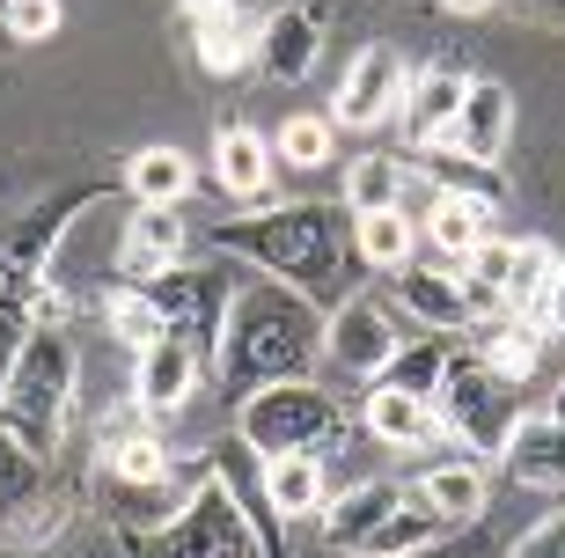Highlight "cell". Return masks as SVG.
<instances>
[{
    "instance_id": "obj_1",
    "label": "cell",
    "mask_w": 565,
    "mask_h": 558,
    "mask_svg": "<svg viewBox=\"0 0 565 558\" xmlns=\"http://www.w3.org/2000/svg\"><path fill=\"white\" fill-rule=\"evenodd\" d=\"M323 352V324H316V302L301 287H243L228 309V331H221V352L206 368L221 375V397H257L273 382H301L309 360Z\"/></svg>"
},
{
    "instance_id": "obj_2",
    "label": "cell",
    "mask_w": 565,
    "mask_h": 558,
    "mask_svg": "<svg viewBox=\"0 0 565 558\" xmlns=\"http://www.w3.org/2000/svg\"><path fill=\"white\" fill-rule=\"evenodd\" d=\"M213 250L228 257H250L257 272H273L279 287L309 294L323 272L338 280L345 265V228H338L331 207H279V213H243V221L213 228Z\"/></svg>"
},
{
    "instance_id": "obj_3",
    "label": "cell",
    "mask_w": 565,
    "mask_h": 558,
    "mask_svg": "<svg viewBox=\"0 0 565 558\" xmlns=\"http://www.w3.org/2000/svg\"><path fill=\"white\" fill-rule=\"evenodd\" d=\"M66 419H74V346L60 331H30L15 368L0 375V427L44 463L60 449Z\"/></svg>"
},
{
    "instance_id": "obj_4",
    "label": "cell",
    "mask_w": 565,
    "mask_h": 558,
    "mask_svg": "<svg viewBox=\"0 0 565 558\" xmlns=\"http://www.w3.org/2000/svg\"><path fill=\"white\" fill-rule=\"evenodd\" d=\"M140 558H257L265 544V522L250 507H235L228 477L206 471L199 485L184 493V507L154 529V537H126Z\"/></svg>"
},
{
    "instance_id": "obj_5",
    "label": "cell",
    "mask_w": 565,
    "mask_h": 558,
    "mask_svg": "<svg viewBox=\"0 0 565 558\" xmlns=\"http://www.w3.org/2000/svg\"><path fill=\"white\" fill-rule=\"evenodd\" d=\"M235 434L243 449H257L265 463L273 455H323L338 434H345V404H338L323 382H273V390H257L235 404Z\"/></svg>"
},
{
    "instance_id": "obj_6",
    "label": "cell",
    "mask_w": 565,
    "mask_h": 558,
    "mask_svg": "<svg viewBox=\"0 0 565 558\" xmlns=\"http://www.w3.org/2000/svg\"><path fill=\"white\" fill-rule=\"evenodd\" d=\"M434 404H440V419H448V441H456V449H478V463H484V455L500 463L507 427L522 419V412H514V390L484 368L478 352H456V360H448Z\"/></svg>"
},
{
    "instance_id": "obj_7",
    "label": "cell",
    "mask_w": 565,
    "mask_h": 558,
    "mask_svg": "<svg viewBox=\"0 0 565 558\" xmlns=\"http://www.w3.org/2000/svg\"><path fill=\"white\" fill-rule=\"evenodd\" d=\"M404 88H412V74H404L397 44H360L353 66H345V82H338L331 125L338 133H375V125H390L404 110Z\"/></svg>"
},
{
    "instance_id": "obj_8",
    "label": "cell",
    "mask_w": 565,
    "mask_h": 558,
    "mask_svg": "<svg viewBox=\"0 0 565 558\" xmlns=\"http://www.w3.org/2000/svg\"><path fill=\"white\" fill-rule=\"evenodd\" d=\"M154 309L169 316V338H191V346L206 352H221V331H228V309H235V294H228V280H221V265H199V272H169V280H154Z\"/></svg>"
},
{
    "instance_id": "obj_9",
    "label": "cell",
    "mask_w": 565,
    "mask_h": 558,
    "mask_svg": "<svg viewBox=\"0 0 565 558\" xmlns=\"http://www.w3.org/2000/svg\"><path fill=\"white\" fill-rule=\"evenodd\" d=\"M404 338L390 331V309H382L375 294H345L323 324V352H331V368H345L353 382H382L390 360H397Z\"/></svg>"
},
{
    "instance_id": "obj_10",
    "label": "cell",
    "mask_w": 565,
    "mask_h": 558,
    "mask_svg": "<svg viewBox=\"0 0 565 558\" xmlns=\"http://www.w3.org/2000/svg\"><path fill=\"white\" fill-rule=\"evenodd\" d=\"M184 250H191V228L177 207H132L126 235H118V280L154 287V280H169V272L184 265Z\"/></svg>"
},
{
    "instance_id": "obj_11",
    "label": "cell",
    "mask_w": 565,
    "mask_h": 558,
    "mask_svg": "<svg viewBox=\"0 0 565 558\" xmlns=\"http://www.w3.org/2000/svg\"><path fill=\"white\" fill-rule=\"evenodd\" d=\"M360 427H367V441H382V449H440V441H448V419H440L434 397L390 390V382H367ZM448 449H456V441H448Z\"/></svg>"
},
{
    "instance_id": "obj_12",
    "label": "cell",
    "mask_w": 565,
    "mask_h": 558,
    "mask_svg": "<svg viewBox=\"0 0 565 558\" xmlns=\"http://www.w3.org/2000/svg\"><path fill=\"white\" fill-rule=\"evenodd\" d=\"M507 140H514V96H507V82H470V96H462V110H456V125H448L440 147L462 155V162L500 169Z\"/></svg>"
},
{
    "instance_id": "obj_13",
    "label": "cell",
    "mask_w": 565,
    "mask_h": 558,
    "mask_svg": "<svg viewBox=\"0 0 565 558\" xmlns=\"http://www.w3.org/2000/svg\"><path fill=\"white\" fill-rule=\"evenodd\" d=\"M462 96H470V74H456V66H426V74H412V88H404V110H397L404 155H426V147L448 140V125H456Z\"/></svg>"
},
{
    "instance_id": "obj_14",
    "label": "cell",
    "mask_w": 565,
    "mask_h": 558,
    "mask_svg": "<svg viewBox=\"0 0 565 558\" xmlns=\"http://www.w3.org/2000/svg\"><path fill=\"white\" fill-rule=\"evenodd\" d=\"M199 375H206V352L191 346V338H162L154 352H140L132 397L147 404V419H177L191 397H199Z\"/></svg>"
},
{
    "instance_id": "obj_15",
    "label": "cell",
    "mask_w": 565,
    "mask_h": 558,
    "mask_svg": "<svg viewBox=\"0 0 565 558\" xmlns=\"http://www.w3.org/2000/svg\"><path fill=\"white\" fill-rule=\"evenodd\" d=\"M213 185L228 191L235 207H265L279 191V155L265 133L250 125H221V140H213Z\"/></svg>"
},
{
    "instance_id": "obj_16",
    "label": "cell",
    "mask_w": 565,
    "mask_h": 558,
    "mask_svg": "<svg viewBox=\"0 0 565 558\" xmlns=\"http://www.w3.org/2000/svg\"><path fill=\"white\" fill-rule=\"evenodd\" d=\"M390 294H397V309L412 316V324H426V331H470V294H462L456 265H404L390 272Z\"/></svg>"
},
{
    "instance_id": "obj_17",
    "label": "cell",
    "mask_w": 565,
    "mask_h": 558,
    "mask_svg": "<svg viewBox=\"0 0 565 558\" xmlns=\"http://www.w3.org/2000/svg\"><path fill=\"white\" fill-rule=\"evenodd\" d=\"M507 477L514 485H536V493H565V427L551 412H522L507 427V449H500Z\"/></svg>"
},
{
    "instance_id": "obj_18",
    "label": "cell",
    "mask_w": 565,
    "mask_h": 558,
    "mask_svg": "<svg viewBox=\"0 0 565 558\" xmlns=\"http://www.w3.org/2000/svg\"><path fill=\"white\" fill-rule=\"evenodd\" d=\"M316 60H323V22L309 15V8H273L265 15V44H257V74L279 88L309 82Z\"/></svg>"
},
{
    "instance_id": "obj_19",
    "label": "cell",
    "mask_w": 565,
    "mask_h": 558,
    "mask_svg": "<svg viewBox=\"0 0 565 558\" xmlns=\"http://www.w3.org/2000/svg\"><path fill=\"white\" fill-rule=\"evenodd\" d=\"M492 213L500 207H484V199H462V191H434L419 207V243L434 250L440 265H462L470 250L492 235Z\"/></svg>"
},
{
    "instance_id": "obj_20",
    "label": "cell",
    "mask_w": 565,
    "mask_h": 558,
    "mask_svg": "<svg viewBox=\"0 0 565 558\" xmlns=\"http://www.w3.org/2000/svg\"><path fill=\"white\" fill-rule=\"evenodd\" d=\"M404 507V485H390V477H360V485H345V493H331V507H323V544H338V551H360V544L375 537L382 522Z\"/></svg>"
},
{
    "instance_id": "obj_21",
    "label": "cell",
    "mask_w": 565,
    "mask_h": 558,
    "mask_svg": "<svg viewBox=\"0 0 565 558\" xmlns=\"http://www.w3.org/2000/svg\"><path fill=\"white\" fill-rule=\"evenodd\" d=\"M265 507H273V522H316L331 507V463L323 455H273L265 463Z\"/></svg>"
},
{
    "instance_id": "obj_22",
    "label": "cell",
    "mask_w": 565,
    "mask_h": 558,
    "mask_svg": "<svg viewBox=\"0 0 565 558\" xmlns=\"http://www.w3.org/2000/svg\"><path fill=\"white\" fill-rule=\"evenodd\" d=\"M412 499H426V507H434L448 529H462V522H478V515H484V499H492V477H484L478 455H448V463L419 471Z\"/></svg>"
},
{
    "instance_id": "obj_23",
    "label": "cell",
    "mask_w": 565,
    "mask_h": 558,
    "mask_svg": "<svg viewBox=\"0 0 565 558\" xmlns=\"http://www.w3.org/2000/svg\"><path fill=\"white\" fill-rule=\"evenodd\" d=\"M544 346H551V331L536 324V316H500V324H478V360L500 375L507 390H522L529 375L544 368Z\"/></svg>"
},
{
    "instance_id": "obj_24",
    "label": "cell",
    "mask_w": 565,
    "mask_h": 558,
    "mask_svg": "<svg viewBox=\"0 0 565 558\" xmlns=\"http://www.w3.org/2000/svg\"><path fill=\"white\" fill-rule=\"evenodd\" d=\"M191 185H199V169H191L184 147H140V155H126V199L132 207H184Z\"/></svg>"
},
{
    "instance_id": "obj_25",
    "label": "cell",
    "mask_w": 565,
    "mask_h": 558,
    "mask_svg": "<svg viewBox=\"0 0 565 558\" xmlns=\"http://www.w3.org/2000/svg\"><path fill=\"white\" fill-rule=\"evenodd\" d=\"M257 44H265V15H250V8H228V15H213V22L191 30V52H199L206 74H243V66H257Z\"/></svg>"
},
{
    "instance_id": "obj_26",
    "label": "cell",
    "mask_w": 565,
    "mask_h": 558,
    "mask_svg": "<svg viewBox=\"0 0 565 558\" xmlns=\"http://www.w3.org/2000/svg\"><path fill=\"white\" fill-rule=\"evenodd\" d=\"M104 331L118 338V346L140 360V352H154L169 338V316L154 309V294L147 287H132V280H110L104 287Z\"/></svg>"
},
{
    "instance_id": "obj_27",
    "label": "cell",
    "mask_w": 565,
    "mask_h": 558,
    "mask_svg": "<svg viewBox=\"0 0 565 558\" xmlns=\"http://www.w3.org/2000/svg\"><path fill=\"white\" fill-rule=\"evenodd\" d=\"M412 199V155H360L345 169V213H390Z\"/></svg>"
},
{
    "instance_id": "obj_28",
    "label": "cell",
    "mask_w": 565,
    "mask_h": 558,
    "mask_svg": "<svg viewBox=\"0 0 565 558\" xmlns=\"http://www.w3.org/2000/svg\"><path fill=\"white\" fill-rule=\"evenodd\" d=\"M353 250L367 257L375 272H404L412 265V250H419V213H353Z\"/></svg>"
},
{
    "instance_id": "obj_29",
    "label": "cell",
    "mask_w": 565,
    "mask_h": 558,
    "mask_svg": "<svg viewBox=\"0 0 565 558\" xmlns=\"http://www.w3.org/2000/svg\"><path fill=\"white\" fill-rule=\"evenodd\" d=\"M448 537V522L434 515V507H426V499H412L404 493V507L390 522H382L375 537L360 544V558H419V551H434V544Z\"/></svg>"
},
{
    "instance_id": "obj_30",
    "label": "cell",
    "mask_w": 565,
    "mask_h": 558,
    "mask_svg": "<svg viewBox=\"0 0 565 558\" xmlns=\"http://www.w3.org/2000/svg\"><path fill=\"white\" fill-rule=\"evenodd\" d=\"M551 272H558V250L536 243V235H522V243H514V265H507V316H536L544 309Z\"/></svg>"
},
{
    "instance_id": "obj_31",
    "label": "cell",
    "mask_w": 565,
    "mask_h": 558,
    "mask_svg": "<svg viewBox=\"0 0 565 558\" xmlns=\"http://www.w3.org/2000/svg\"><path fill=\"white\" fill-rule=\"evenodd\" d=\"M448 360H456V352H448V338L426 331V338H412V346H397V360H390V375H382V382H390V390H412V397H434L440 375H448Z\"/></svg>"
},
{
    "instance_id": "obj_32",
    "label": "cell",
    "mask_w": 565,
    "mask_h": 558,
    "mask_svg": "<svg viewBox=\"0 0 565 558\" xmlns=\"http://www.w3.org/2000/svg\"><path fill=\"white\" fill-rule=\"evenodd\" d=\"M331 133H338V125L323 118V110H294V118L273 133V155L287 169H323V162H331Z\"/></svg>"
},
{
    "instance_id": "obj_33",
    "label": "cell",
    "mask_w": 565,
    "mask_h": 558,
    "mask_svg": "<svg viewBox=\"0 0 565 558\" xmlns=\"http://www.w3.org/2000/svg\"><path fill=\"white\" fill-rule=\"evenodd\" d=\"M30 499H44V463L0 427V515H15V507H30Z\"/></svg>"
},
{
    "instance_id": "obj_34",
    "label": "cell",
    "mask_w": 565,
    "mask_h": 558,
    "mask_svg": "<svg viewBox=\"0 0 565 558\" xmlns=\"http://www.w3.org/2000/svg\"><path fill=\"white\" fill-rule=\"evenodd\" d=\"M60 22H66L60 0H0V38L8 44H44L60 38Z\"/></svg>"
},
{
    "instance_id": "obj_35",
    "label": "cell",
    "mask_w": 565,
    "mask_h": 558,
    "mask_svg": "<svg viewBox=\"0 0 565 558\" xmlns=\"http://www.w3.org/2000/svg\"><path fill=\"white\" fill-rule=\"evenodd\" d=\"M507 558H565V515H544L536 529H522Z\"/></svg>"
},
{
    "instance_id": "obj_36",
    "label": "cell",
    "mask_w": 565,
    "mask_h": 558,
    "mask_svg": "<svg viewBox=\"0 0 565 558\" xmlns=\"http://www.w3.org/2000/svg\"><path fill=\"white\" fill-rule=\"evenodd\" d=\"M536 324H544L551 338H565V257H558V272H551V287H544V309H536Z\"/></svg>"
},
{
    "instance_id": "obj_37",
    "label": "cell",
    "mask_w": 565,
    "mask_h": 558,
    "mask_svg": "<svg viewBox=\"0 0 565 558\" xmlns=\"http://www.w3.org/2000/svg\"><path fill=\"white\" fill-rule=\"evenodd\" d=\"M228 8H243V0H184L191 30H199V22H213V15H228Z\"/></svg>"
},
{
    "instance_id": "obj_38",
    "label": "cell",
    "mask_w": 565,
    "mask_h": 558,
    "mask_svg": "<svg viewBox=\"0 0 565 558\" xmlns=\"http://www.w3.org/2000/svg\"><path fill=\"white\" fill-rule=\"evenodd\" d=\"M15 294V257H8V243H0V302Z\"/></svg>"
},
{
    "instance_id": "obj_39",
    "label": "cell",
    "mask_w": 565,
    "mask_h": 558,
    "mask_svg": "<svg viewBox=\"0 0 565 558\" xmlns=\"http://www.w3.org/2000/svg\"><path fill=\"white\" fill-rule=\"evenodd\" d=\"M440 8H448V15H484L492 0H440Z\"/></svg>"
},
{
    "instance_id": "obj_40",
    "label": "cell",
    "mask_w": 565,
    "mask_h": 558,
    "mask_svg": "<svg viewBox=\"0 0 565 558\" xmlns=\"http://www.w3.org/2000/svg\"><path fill=\"white\" fill-rule=\"evenodd\" d=\"M544 412H551V419H558V427H565V382H558V390H551V404H544Z\"/></svg>"
},
{
    "instance_id": "obj_41",
    "label": "cell",
    "mask_w": 565,
    "mask_h": 558,
    "mask_svg": "<svg viewBox=\"0 0 565 558\" xmlns=\"http://www.w3.org/2000/svg\"><path fill=\"white\" fill-rule=\"evenodd\" d=\"M544 8H565V0H544Z\"/></svg>"
}]
</instances>
